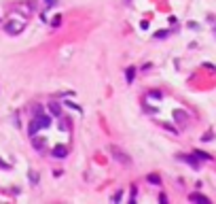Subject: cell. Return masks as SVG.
Here are the masks:
<instances>
[{
	"label": "cell",
	"mask_w": 216,
	"mask_h": 204,
	"mask_svg": "<svg viewBox=\"0 0 216 204\" xmlns=\"http://www.w3.org/2000/svg\"><path fill=\"white\" fill-rule=\"evenodd\" d=\"M49 113H53V115H62L59 104H57V102H51V104H49Z\"/></svg>",
	"instance_id": "obj_4"
},
{
	"label": "cell",
	"mask_w": 216,
	"mask_h": 204,
	"mask_svg": "<svg viewBox=\"0 0 216 204\" xmlns=\"http://www.w3.org/2000/svg\"><path fill=\"white\" fill-rule=\"evenodd\" d=\"M110 153H112V157H114L117 162H121V164H131V157H129V155H125L119 147H114V145H112V147H110Z\"/></svg>",
	"instance_id": "obj_1"
},
{
	"label": "cell",
	"mask_w": 216,
	"mask_h": 204,
	"mask_svg": "<svg viewBox=\"0 0 216 204\" xmlns=\"http://www.w3.org/2000/svg\"><path fill=\"white\" fill-rule=\"evenodd\" d=\"M23 26H26V21H19V24H17V21H9V24L4 26V30H7L9 34H17V32L23 30Z\"/></svg>",
	"instance_id": "obj_2"
},
{
	"label": "cell",
	"mask_w": 216,
	"mask_h": 204,
	"mask_svg": "<svg viewBox=\"0 0 216 204\" xmlns=\"http://www.w3.org/2000/svg\"><path fill=\"white\" fill-rule=\"evenodd\" d=\"M189 200H193V202H203V204H208L210 200L206 198V196H201V194H191L189 196Z\"/></svg>",
	"instance_id": "obj_3"
},
{
	"label": "cell",
	"mask_w": 216,
	"mask_h": 204,
	"mask_svg": "<svg viewBox=\"0 0 216 204\" xmlns=\"http://www.w3.org/2000/svg\"><path fill=\"white\" fill-rule=\"evenodd\" d=\"M134 75H136V68H127V83L134 81Z\"/></svg>",
	"instance_id": "obj_5"
},
{
	"label": "cell",
	"mask_w": 216,
	"mask_h": 204,
	"mask_svg": "<svg viewBox=\"0 0 216 204\" xmlns=\"http://www.w3.org/2000/svg\"><path fill=\"white\" fill-rule=\"evenodd\" d=\"M45 2H47V4H51V7H53V4L57 2V0H45Z\"/></svg>",
	"instance_id": "obj_7"
},
{
	"label": "cell",
	"mask_w": 216,
	"mask_h": 204,
	"mask_svg": "<svg viewBox=\"0 0 216 204\" xmlns=\"http://www.w3.org/2000/svg\"><path fill=\"white\" fill-rule=\"evenodd\" d=\"M125 2H129V0H125Z\"/></svg>",
	"instance_id": "obj_8"
},
{
	"label": "cell",
	"mask_w": 216,
	"mask_h": 204,
	"mask_svg": "<svg viewBox=\"0 0 216 204\" xmlns=\"http://www.w3.org/2000/svg\"><path fill=\"white\" fill-rule=\"evenodd\" d=\"M148 181H151V183H155V185H159V183H161L157 174H148Z\"/></svg>",
	"instance_id": "obj_6"
}]
</instances>
